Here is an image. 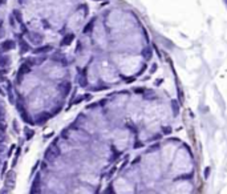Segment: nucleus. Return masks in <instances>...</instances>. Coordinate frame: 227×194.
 <instances>
[{"mask_svg":"<svg viewBox=\"0 0 227 194\" xmlns=\"http://www.w3.org/2000/svg\"><path fill=\"white\" fill-rule=\"evenodd\" d=\"M4 186L8 188L9 190L15 189L16 186V173L13 172V170H11V172H8L5 174V178H4Z\"/></svg>","mask_w":227,"mask_h":194,"instance_id":"f03ea898","label":"nucleus"},{"mask_svg":"<svg viewBox=\"0 0 227 194\" xmlns=\"http://www.w3.org/2000/svg\"><path fill=\"white\" fill-rule=\"evenodd\" d=\"M94 21H96V19H93L92 21H90V23H88V25L82 29V33H84V35H85V33H88V32H90V29H92L93 28V24H94Z\"/></svg>","mask_w":227,"mask_h":194,"instance_id":"f8f14e48","label":"nucleus"},{"mask_svg":"<svg viewBox=\"0 0 227 194\" xmlns=\"http://www.w3.org/2000/svg\"><path fill=\"white\" fill-rule=\"evenodd\" d=\"M24 132H25V137H27V140H31L32 137H33V134H35V132L31 130L29 128H25V129H24Z\"/></svg>","mask_w":227,"mask_h":194,"instance_id":"dca6fc26","label":"nucleus"},{"mask_svg":"<svg viewBox=\"0 0 227 194\" xmlns=\"http://www.w3.org/2000/svg\"><path fill=\"white\" fill-rule=\"evenodd\" d=\"M15 45H16V44H15L13 40H5V41L2 43V45H0V49L4 51V52H7V51L13 49V48H15Z\"/></svg>","mask_w":227,"mask_h":194,"instance_id":"39448f33","label":"nucleus"},{"mask_svg":"<svg viewBox=\"0 0 227 194\" xmlns=\"http://www.w3.org/2000/svg\"><path fill=\"white\" fill-rule=\"evenodd\" d=\"M73 40H74V33H66V35L63 37L60 44L63 45V47H68V45H71L73 43Z\"/></svg>","mask_w":227,"mask_h":194,"instance_id":"423d86ee","label":"nucleus"},{"mask_svg":"<svg viewBox=\"0 0 227 194\" xmlns=\"http://www.w3.org/2000/svg\"><path fill=\"white\" fill-rule=\"evenodd\" d=\"M0 95H3V96H4V92H3V89H2V88H0Z\"/></svg>","mask_w":227,"mask_h":194,"instance_id":"2f4dec72","label":"nucleus"},{"mask_svg":"<svg viewBox=\"0 0 227 194\" xmlns=\"http://www.w3.org/2000/svg\"><path fill=\"white\" fill-rule=\"evenodd\" d=\"M13 16H15V19L17 20V23H20V24H23V16H21V14H20V11H17V9H15L13 11V14H12Z\"/></svg>","mask_w":227,"mask_h":194,"instance_id":"ddd939ff","label":"nucleus"},{"mask_svg":"<svg viewBox=\"0 0 227 194\" xmlns=\"http://www.w3.org/2000/svg\"><path fill=\"white\" fill-rule=\"evenodd\" d=\"M9 24H11V27H12V28L16 27V19H15L13 15H11V16H9Z\"/></svg>","mask_w":227,"mask_h":194,"instance_id":"a211bd4d","label":"nucleus"},{"mask_svg":"<svg viewBox=\"0 0 227 194\" xmlns=\"http://www.w3.org/2000/svg\"><path fill=\"white\" fill-rule=\"evenodd\" d=\"M15 149V145H12V146H11V150H9V153H8V156H11V154H12V150Z\"/></svg>","mask_w":227,"mask_h":194,"instance_id":"cd10ccee","label":"nucleus"},{"mask_svg":"<svg viewBox=\"0 0 227 194\" xmlns=\"http://www.w3.org/2000/svg\"><path fill=\"white\" fill-rule=\"evenodd\" d=\"M7 90H8V100L9 102L15 104V96H13V89H12V84L9 81H7Z\"/></svg>","mask_w":227,"mask_h":194,"instance_id":"6e6552de","label":"nucleus"},{"mask_svg":"<svg viewBox=\"0 0 227 194\" xmlns=\"http://www.w3.org/2000/svg\"><path fill=\"white\" fill-rule=\"evenodd\" d=\"M29 71H31V66H29L28 64H23L19 72H20V73L23 75V73H27V72H29Z\"/></svg>","mask_w":227,"mask_h":194,"instance_id":"2eb2a0df","label":"nucleus"},{"mask_svg":"<svg viewBox=\"0 0 227 194\" xmlns=\"http://www.w3.org/2000/svg\"><path fill=\"white\" fill-rule=\"evenodd\" d=\"M19 44H20V53H21V55H25L27 52H29V51H31V47L28 45V43H27L25 40L20 39Z\"/></svg>","mask_w":227,"mask_h":194,"instance_id":"0eeeda50","label":"nucleus"},{"mask_svg":"<svg viewBox=\"0 0 227 194\" xmlns=\"http://www.w3.org/2000/svg\"><path fill=\"white\" fill-rule=\"evenodd\" d=\"M9 191H11V190H9L8 188H3L2 190H0V194H9Z\"/></svg>","mask_w":227,"mask_h":194,"instance_id":"5701e85b","label":"nucleus"},{"mask_svg":"<svg viewBox=\"0 0 227 194\" xmlns=\"http://www.w3.org/2000/svg\"><path fill=\"white\" fill-rule=\"evenodd\" d=\"M2 24H3V21H0V29H2Z\"/></svg>","mask_w":227,"mask_h":194,"instance_id":"473e14b6","label":"nucleus"},{"mask_svg":"<svg viewBox=\"0 0 227 194\" xmlns=\"http://www.w3.org/2000/svg\"><path fill=\"white\" fill-rule=\"evenodd\" d=\"M162 133H163V134H170V133H171V128H170V126L162 128Z\"/></svg>","mask_w":227,"mask_h":194,"instance_id":"412c9836","label":"nucleus"},{"mask_svg":"<svg viewBox=\"0 0 227 194\" xmlns=\"http://www.w3.org/2000/svg\"><path fill=\"white\" fill-rule=\"evenodd\" d=\"M53 49V47L51 44H47V45H41V47H37V48H35L32 52L35 53V55H40V53H48V52H51Z\"/></svg>","mask_w":227,"mask_h":194,"instance_id":"20e7f679","label":"nucleus"},{"mask_svg":"<svg viewBox=\"0 0 227 194\" xmlns=\"http://www.w3.org/2000/svg\"><path fill=\"white\" fill-rule=\"evenodd\" d=\"M155 69H157V64H154V65H153V68H152V72H155Z\"/></svg>","mask_w":227,"mask_h":194,"instance_id":"c85d7f7f","label":"nucleus"},{"mask_svg":"<svg viewBox=\"0 0 227 194\" xmlns=\"http://www.w3.org/2000/svg\"><path fill=\"white\" fill-rule=\"evenodd\" d=\"M39 189H40V177L37 176L36 179L33 181V184H32V189H31V191H32L33 194H36V193H39Z\"/></svg>","mask_w":227,"mask_h":194,"instance_id":"1a4fd4ad","label":"nucleus"},{"mask_svg":"<svg viewBox=\"0 0 227 194\" xmlns=\"http://www.w3.org/2000/svg\"><path fill=\"white\" fill-rule=\"evenodd\" d=\"M13 129H15V132H19V128H17V122H16V121H13Z\"/></svg>","mask_w":227,"mask_h":194,"instance_id":"bb28decb","label":"nucleus"},{"mask_svg":"<svg viewBox=\"0 0 227 194\" xmlns=\"http://www.w3.org/2000/svg\"><path fill=\"white\" fill-rule=\"evenodd\" d=\"M158 148H160V145H153V146H152V148H150V149L147 150V152H153V150H157Z\"/></svg>","mask_w":227,"mask_h":194,"instance_id":"393cba45","label":"nucleus"},{"mask_svg":"<svg viewBox=\"0 0 227 194\" xmlns=\"http://www.w3.org/2000/svg\"><path fill=\"white\" fill-rule=\"evenodd\" d=\"M210 170H211L210 168H206V169H205V178H209V176H210Z\"/></svg>","mask_w":227,"mask_h":194,"instance_id":"b1692460","label":"nucleus"},{"mask_svg":"<svg viewBox=\"0 0 227 194\" xmlns=\"http://www.w3.org/2000/svg\"><path fill=\"white\" fill-rule=\"evenodd\" d=\"M7 3V0H0V4H5Z\"/></svg>","mask_w":227,"mask_h":194,"instance_id":"7c9ffc66","label":"nucleus"},{"mask_svg":"<svg viewBox=\"0 0 227 194\" xmlns=\"http://www.w3.org/2000/svg\"><path fill=\"white\" fill-rule=\"evenodd\" d=\"M192 174H189V176H181L178 178H174V181H178V179H191Z\"/></svg>","mask_w":227,"mask_h":194,"instance_id":"aec40b11","label":"nucleus"},{"mask_svg":"<svg viewBox=\"0 0 227 194\" xmlns=\"http://www.w3.org/2000/svg\"><path fill=\"white\" fill-rule=\"evenodd\" d=\"M82 98H84V100H86V101H89L90 98H92V96H90V95H84V96H82Z\"/></svg>","mask_w":227,"mask_h":194,"instance_id":"a878e982","label":"nucleus"},{"mask_svg":"<svg viewBox=\"0 0 227 194\" xmlns=\"http://www.w3.org/2000/svg\"><path fill=\"white\" fill-rule=\"evenodd\" d=\"M142 55L145 56L146 60H150V59H152V49H150L149 47H146V48L142 51Z\"/></svg>","mask_w":227,"mask_h":194,"instance_id":"9d476101","label":"nucleus"},{"mask_svg":"<svg viewBox=\"0 0 227 194\" xmlns=\"http://www.w3.org/2000/svg\"><path fill=\"white\" fill-rule=\"evenodd\" d=\"M51 118L49 115H47V113H44V115H40L39 116V124H44L45 121H48Z\"/></svg>","mask_w":227,"mask_h":194,"instance_id":"4468645a","label":"nucleus"},{"mask_svg":"<svg viewBox=\"0 0 227 194\" xmlns=\"http://www.w3.org/2000/svg\"><path fill=\"white\" fill-rule=\"evenodd\" d=\"M171 106H173V113L177 116L179 113V104L175 101V100H171Z\"/></svg>","mask_w":227,"mask_h":194,"instance_id":"9b49d317","label":"nucleus"},{"mask_svg":"<svg viewBox=\"0 0 227 194\" xmlns=\"http://www.w3.org/2000/svg\"><path fill=\"white\" fill-rule=\"evenodd\" d=\"M142 145H143V144H141V142H137V144L134 145V148H138V146H142Z\"/></svg>","mask_w":227,"mask_h":194,"instance_id":"c756f323","label":"nucleus"},{"mask_svg":"<svg viewBox=\"0 0 227 194\" xmlns=\"http://www.w3.org/2000/svg\"><path fill=\"white\" fill-rule=\"evenodd\" d=\"M178 98H179V102H183V92L181 88H178Z\"/></svg>","mask_w":227,"mask_h":194,"instance_id":"6ab92c4d","label":"nucleus"},{"mask_svg":"<svg viewBox=\"0 0 227 194\" xmlns=\"http://www.w3.org/2000/svg\"><path fill=\"white\" fill-rule=\"evenodd\" d=\"M28 39H29V41L33 43V44H40V43L43 41L44 36L40 35V33H37V32H31L29 35H28Z\"/></svg>","mask_w":227,"mask_h":194,"instance_id":"7ed1b4c3","label":"nucleus"},{"mask_svg":"<svg viewBox=\"0 0 227 194\" xmlns=\"http://www.w3.org/2000/svg\"><path fill=\"white\" fill-rule=\"evenodd\" d=\"M60 156V149L56 145H51L48 149H47V152H45V154H44V158L47 159V161H53V159H56Z\"/></svg>","mask_w":227,"mask_h":194,"instance_id":"f257e3e1","label":"nucleus"},{"mask_svg":"<svg viewBox=\"0 0 227 194\" xmlns=\"http://www.w3.org/2000/svg\"><path fill=\"white\" fill-rule=\"evenodd\" d=\"M8 63H9V60L7 57H3L2 60H0V69H2V68H5L8 65Z\"/></svg>","mask_w":227,"mask_h":194,"instance_id":"f3484780","label":"nucleus"},{"mask_svg":"<svg viewBox=\"0 0 227 194\" xmlns=\"http://www.w3.org/2000/svg\"><path fill=\"white\" fill-rule=\"evenodd\" d=\"M4 141H5V134H4V132L0 130V142H4Z\"/></svg>","mask_w":227,"mask_h":194,"instance_id":"4be33fe9","label":"nucleus"}]
</instances>
